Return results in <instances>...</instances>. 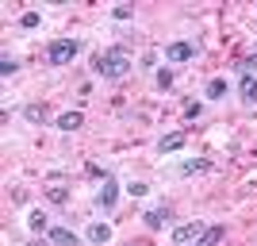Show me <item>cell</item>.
<instances>
[{
	"label": "cell",
	"instance_id": "6da1fadb",
	"mask_svg": "<svg viewBox=\"0 0 257 246\" xmlns=\"http://www.w3.org/2000/svg\"><path fill=\"white\" fill-rule=\"evenodd\" d=\"M96 73L107 77V81H119V77L131 73V50L127 46H111V50H104L96 58Z\"/></svg>",
	"mask_w": 257,
	"mask_h": 246
},
{
	"label": "cell",
	"instance_id": "7a4b0ae2",
	"mask_svg": "<svg viewBox=\"0 0 257 246\" xmlns=\"http://www.w3.org/2000/svg\"><path fill=\"white\" fill-rule=\"evenodd\" d=\"M81 54V39H54L50 46H46V62L50 65H69Z\"/></svg>",
	"mask_w": 257,
	"mask_h": 246
},
{
	"label": "cell",
	"instance_id": "3957f363",
	"mask_svg": "<svg viewBox=\"0 0 257 246\" xmlns=\"http://www.w3.org/2000/svg\"><path fill=\"white\" fill-rule=\"evenodd\" d=\"M165 58H169V62H192V58H196V43H188V39L169 43V46H165Z\"/></svg>",
	"mask_w": 257,
	"mask_h": 246
},
{
	"label": "cell",
	"instance_id": "277c9868",
	"mask_svg": "<svg viewBox=\"0 0 257 246\" xmlns=\"http://www.w3.org/2000/svg\"><path fill=\"white\" fill-rule=\"evenodd\" d=\"M238 97H242L246 108L257 104V77L253 73H238Z\"/></svg>",
	"mask_w": 257,
	"mask_h": 246
},
{
	"label": "cell",
	"instance_id": "5b68a950",
	"mask_svg": "<svg viewBox=\"0 0 257 246\" xmlns=\"http://www.w3.org/2000/svg\"><path fill=\"white\" fill-rule=\"evenodd\" d=\"M204 231H207L204 219H196V223H184V227H177V231H173V242H177V246H188L192 238L204 235Z\"/></svg>",
	"mask_w": 257,
	"mask_h": 246
},
{
	"label": "cell",
	"instance_id": "8992f818",
	"mask_svg": "<svg viewBox=\"0 0 257 246\" xmlns=\"http://www.w3.org/2000/svg\"><path fill=\"white\" fill-rule=\"evenodd\" d=\"M115 200H119V181H115V177H107V181L100 185V193H96V204L111 212V208H115Z\"/></svg>",
	"mask_w": 257,
	"mask_h": 246
},
{
	"label": "cell",
	"instance_id": "52a82bcc",
	"mask_svg": "<svg viewBox=\"0 0 257 246\" xmlns=\"http://www.w3.org/2000/svg\"><path fill=\"white\" fill-rule=\"evenodd\" d=\"M184 142H188V131H169V135H161V139H158L154 150H158V154H169V150H181Z\"/></svg>",
	"mask_w": 257,
	"mask_h": 246
},
{
	"label": "cell",
	"instance_id": "ba28073f",
	"mask_svg": "<svg viewBox=\"0 0 257 246\" xmlns=\"http://www.w3.org/2000/svg\"><path fill=\"white\" fill-rule=\"evenodd\" d=\"M107 238H111V227H107V223H100V219L85 227V242H92V246H104Z\"/></svg>",
	"mask_w": 257,
	"mask_h": 246
},
{
	"label": "cell",
	"instance_id": "9c48e42d",
	"mask_svg": "<svg viewBox=\"0 0 257 246\" xmlns=\"http://www.w3.org/2000/svg\"><path fill=\"white\" fill-rule=\"evenodd\" d=\"M46 242H54V246H81L77 235H73V231H65V227H50V231H46Z\"/></svg>",
	"mask_w": 257,
	"mask_h": 246
},
{
	"label": "cell",
	"instance_id": "30bf717a",
	"mask_svg": "<svg viewBox=\"0 0 257 246\" xmlns=\"http://www.w3.org/2000/svg\"><path fill=\"white\" fill-rule=\"evenodd\" d=\"M54 123H58V131H77V127H85V116H81V112H62V116L54 119Z\"/></svg>",
	"mask_w": 257,
	"mask_h": 246
},
{
	"label": "cell",
	"instance_id": "8fae6325",
	"mask_svg": "<svg viewBox=\"0 0 257 246\" xmlns=\"http://www.w3.org/2000/svg\"><path fill=\"white\" fill-rule=\"evenodd\" d=\"M165 219H173V212H169V208H154V212H146V215H142V223L150 227V231H161V227H165Z\"/></svg>",
	"mask_w": 257,
	"mask_h": 246
},
{
	"label": "cell",
	"instance_id": "7c38bea8",
	"mask_svg": "<svg viewBox=\"0 0 257 246\" xmlns=\"http://www.w3.org/2000/svg\"><path fill=\"white\" fill-rule=\"evenodd\" d=\"M223 235H226V227H223V223H215V227H207V231L196 238L192 246H219V242H223Z\"/></svg>",
	"mask_w": 257,
	"mask_h": 246
},
{
	"label": "cell",
	"instance_id": "4fadbf2b",
	"mask_svg": "<svg viewBox=\"0 0 257 246\" xmlns=\"http://www.w3.org/2000/svg\"><path fill=\"white\" fill-rule=\"evenodd\" d=\"M27 227H31L35 235H46V231H50V227H46V212H31L27 215Z\"/></svg>",
	"mask_w": 257,
	"mask_h": 246
},
{
	"label": "cell",
	"instance_id": "5bb4252c",
	"mask_svg": "<svg viewBox=\"0 0 257 246\" xmlns=\"http://www.w3.org/2000/svg\"><path fill=\"white\" fill-rule=\"evenodd\" d=\"M23 119H31V123H46V104H27V108H23Z\"/></svg>",
	"mask_w": 257,
	"mask_h": 246
},
{
	"label": "cell",
	"instance_id": "9a60e30c",
	"mask_svg": "<svg viewBox=\"0 0 257 246\" xmlns=\"http://www.w3.org/2000/svg\"><path fill=\"white\" fill-rule=\"evenodd\" d=\"M226 89H230V85H226L223 77H215L211 85H207V100H223V97H226Z\"/></svg>",
	"mask_w": 257,
	"mask_h": 246
},
{
	"label": "cell",
	"instance_id": "2e32d148",
	"mask_svg": "<svg viewBox=\"0 0 257 246\" xmlns=\"http://www.w3.org/2000/svg\"><path fill=\"white\" fill-rule=\"evenodd\" d=\"M204 166H207L204 158H188V161H181V166H177V173H181V177H188V173H200Z\"/></svg>",
	"mask_w": 257,
	"mask_h": 246
},
{
	"label": "cell",
	"instance_id": "e0dca14e",
	"mask_svg": "<svg viewBox=\"0 0 257 246\" xmlns=\"http://www.w3.org/2000/svg\"><path fill=\"white\" fill-rule=\"evenodd\" d=\"M16 69H20V62H16L12 54H4V58H0V73H4V77H12Z\"/></svg>",
	"mask_w": 257,
	"mask_h": 246
},
{
	"label": "cell",
	"instance_id": "ac0fdd59",
	"mask_svg": "<svg viewBox=\"0 0 257 246\" xmlns=\"http://www.w3.org/2000/svg\"><path fill=\"white\" fill-rule=\"evenodd\" d=\"M257 69V50L249 54V58H242V62H238V73H253Z\"/></svg>",
	"mask_w": 257,
	"mask_h": 246
},
{
	"label": "cell",
	"instance_id": "d6986e66",
	"mask_svg": "<svg viewBox=\"0 0 257 246\" xmlns=\"http://www.w3.org/2000/svg\"><path fill=\"white\" fill-rule=\"evenodd\" d=\"M127 193H131V196H146V193H150V185H142V181H131V185H127Z\"/></svg>",
	"mask_w": 257,
	"mask_h": 246
},
{
	"label": "cell",
	"instance_id": "ffe728a7",
	"mask_svg": "<svg viewBox=\"0 0 257 246\" xmlns=\"http://www.w3.org/2000/svg\"><path fill=\"white\" fill-rule=\"evenodd\" d=\"M20 23H23V27H39V12H23Z\"/></svg>",
	"mask_w": 257,
	"mask_h": 246
},
{
	"label": "cell",
	"instance_id": "44dd1931",
	"mask_svg": "<svg viewBox=\"0 0 257 246\" xmlns=\"http://www.w3.org/2000/svg\"><path fill=\"white\" fill-rule=\"evenodd\" d=\"M111 16H115V20H131V16H135V8H131V4H119Z\"/></svg>",
	"mask_w": 257,
	"mask_h": 246
},
{
	"label": "cell",
	"instance_id": "7402d4cb",
	"mask_svg": "<svg viewBox=\"0 0 257 246\" xmlns=\"http://www.w3.org/2000/svg\"><path fill=\"white\" fill-rule=\"evenodd\" d=\"M46 196H50L54 204H65V200H69V193H65V189H50V193H46Z\"/></svg>",
	"mask_w": 257,
	"mask_h": 246
},
{
	"label": "cell",
	"instance_id": "603a6c76",
	"mask_svg": "<svg viewBox=\"0 0 257 246\" xmlns=\"http://www.w3.org/2000/svg\"><path fill=\"white\" fill-rule=\"evenodd\" d=\"M158 85H161V89L173 85V73H169V69H158Z\"/></svg>",
	"mask_w": 257,
	"mask_h": 246
}]
</instances>
